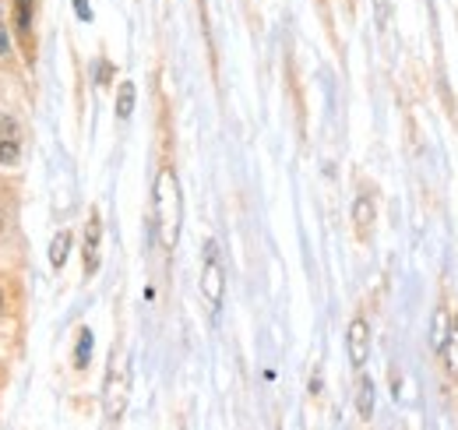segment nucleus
Listing matches in <instances>:
<instances>
[{
  "mask_svg": "<svg viewBox=\"0 0 458 430\" xmlns=\"http://www.w3.org/2000/svg\"><path fill=\"white\" fill-rule=\"evenodd\" d=\"M352 222H356V233L363 236V240H370V233H374V202L363 194V198H356V205H352Z\"/></svg>",
  "mask_w": 458,
  "mask_h": 430,
  "instance_id": "obj_7",
  "label": "nucleus"
},
{
  "mask_svg": "<svg viewBox=\"0 0 458 430\" xmlns=\"http://www.w3.org/2000/svg\"><path fill=\"white\" fill-rule=\"evenodd\" d=\"M99 244H103V219L99 212L89 215V222H85V275H96L99 269Z\"/></svg>",
  "mask_w": 458,
  "mask_h": 430,
  "instance_id": "obj_5",
  "label": "nucleus"
},
{
  "mask_svg": "<svg viewBox=\"0 0 458 430\" xmlns=\"http://www.w3.org/2000/svg\"><path fill=\"white\" fill-rule=\"evenodd\" d=\"M356 409L363 420H370L374 413V381L370 377H360V388H356Z\"/></svg>",
  "mask_w": 458,
  "mask_h": 430,
  "instance_id": "obj_11",
  "label": "nucleus"
},
{
  "mask_svg": "<svg viewBox=\"0 0 458 430\" xmlns=\"http://www.w3.org/2000/svg\"><path fill=\"white\" fill-rule=\"evenodd\" d=\"M74 11H78L81 22H92V7H89V0H74Z\"/></svg>",
  "mask_w": 458,
  "mask_h": 430,
  "instance_id": "obj_16",
  "label": "nucleus"
},
{
  "mask_svg": "<svg viewBox=\"0 0 458 430\" xmlns=\"http://www.w3.org/2000/svg\"><path fill=\"white\" fill-rule=\"evenodd\" d=\"M71 244H74V236H71V229H60L57 236H54V244H50V265H54V269H64V265H67V254H71Z\"/></svg>",
  "mask_w": 458,
  "mask_h": 430,
  "instance_id": "obj_10",
  "label": "nucleus"
},
{
  "mask_svg": "<svg viewBox=\"0 0 458 430\" xmlns=\"http://www.w3.org/2000/svg\"><path fill=\"white\" fill-rule=\"evenodd\" d=\"M110 74H114V64L99 60V67H96V85H106V82H110Z\"/></svg>",
  "mask_w": 458,
  "mask_h": 430,
  "instance_id": "obj_15",
  "label": "nucleus"
},
{
  "mask_svg": "<svg viewBox=\"0 0 458 430\" xmlns=\"http://www.w3.org/2000/svg\"><path fill=\"white\" fill-rule=\"evenodd\" d=\"M441 357L448 360V367H452V371H458V324L455 322H452V335H448V342H445Z\"/></svg>",
  "mask_w": 458,
  "mask_h": 430,
  "instance_id": "obj_14",
  "label": "nucleus"
},
{
  "mask_svg": "<svg viewBox=\"0 0 458 430\" xmlns=\"http://www.w3.org/2000/svg\"><path fill=\"white\" fill-rule=\"evenodd\" d=\"M21 159V134L11 116H0V166H18Z\"/></svg>",
  "mask_w": 458,
  "mask_h": 430,
  "instance_id": "obj_6",
  "label": "nucleus"
},
{
  "mask_svg": "<svg viewBox=\"0 0 458 430\" xmlns=\"http://www.w3.org/2000/svg\"><path fill=\"white\" fill-rule=\"evenodd\" d=\"M448 335H452V314H448L445 307H437V311H434V331H430V342H434V349H437V353L445 349Z\"/></svg>",
  "mask_w": 458,
  "mask_h": 430,
  "instance_id": "obj_9",
  "label": "nucleus"
},
{
  "mask_svg": "<svg viewBox=\"0 0 458 430\" xmlns=\"http://www.w3.org/2000/svg\"><path fill=\"white\" fill-rule=\"evenodd\" d=\"M89 360H92V331L81 328L78 346H74V364H78V367H89Z\"/></svg>",
  "mask_w": 458,
  "mask_h": 430,
  "instance_id": "obj_13",
  "label": "nucleus"
},
{
  "mask_svg": "<svg viewBox=\"0 0 458 430\" xmlns=\"http://www.w3.org/2000/svg\"><path fill=\"white\" fill-rule=\"evenodd\" d=\"M134 96H138V92H134V82H123L120 92H116V116H120V120H127V116L134 113Z\"/></svg>",
  "mask_w": 458,
  "mask_h": 430,
  "instance_id": "obj_12",
  "label": "nucleus"
},
{
  "mask_svg": "<svg viewBox=\"0 0 458 430\" xmlns=\"http://www.w3.org/2000/svg\"><path fill=\"white\" fill-rule=\"evenodd\" d=\"M0 233H4V215H0Z\"/></svg>",
  "mask_w": 458,
  "mask_h": 430,
  "instance_id": "obj_19",
  "label": "nucleus"
},
{
  "mask_svg": "<svg viewBox=\"0 0 458 430\" xmlns=\"http://www.w3.org/2000/svg\"><path fill=\"white\" fill-rule=\"evenodd\" d=\"M201 297L212 311L223 307V297H226V271H223V262L216 254V244H208L205 251V269H201Z\"/></svg>",
  "mask_w": 458,
  "mask_h": 430,
  "instance_id": "obj_2",
  "label": "nucleus"
},
{
  "mask_svg": "<svg viewBox=\"0 0 458 430\" xmlns=\"http://www.w3.org/2000/svg\"><path fill=\"white\" fill-rule=\"evenodd\" d=\"M11 50V39H7V32H4V25H0V56H7Z\"/></svg>",
  "mask_w": 458,
  "mask_h": 430,
  "instance_id": "obj_17",
  "label": "nucleus"
},
{
  "mask_svg": "<svg viewBox=\"0 0 458 430\" xmlns=\"http://www.w3.org/2000/svg\"><path fill=\"white\" fill-rule=\"evenodd\" d=\"M345 346H349V360H352V367H363L367 357H370V328H367L363 318H356V322L349 324V331H345Z\"/></svg>",
  "mask_w": 458,
  "mask_h": 430,
  "instance_id": "obj_4",
  "label": "nucleus"
},
{
  "mask_svg": "<svg viewBox=\"0 0 458 430\" xmlns=\"http://www.w3.org/2000/svg\"><path fill=\"white\" fill-rule=\"evenodd\" d=\"M0 314H4V293H0Z\"/></svg>",
  "mask_w": 458,
  "mask_h": 430,
  "instance_id": "obj_18",
  "label": "nucleus"
},
{
  "mask_svg": "<svg viewBox=\"0 0 458 430\" xmlns=\"http://www.w3.org/2000/svg\"><path fill=\"white\" fill-rule=\"evenodd\" d=\"M14 29L21 36V43H32V0H14Z\"/></svg>",
  "mask_w": 458,
  "mask_h": 430,
  "instance_id": "obj_8",
  "label": "nucleus"
},
{
  "mask_svg": "<svg viewBox=\"0 0 458 430\" xmlns=\"http://www.w3.org/2000/svg\"><path fill=\"white\" fill-rule=\"evenodd\" d=\"M127 388H131V374H127V364L116 357L114 371L106 377V391H103V409L110 420H120L123 406H127Z\"/></svg>",
  "mask_w": 458,
  "mask_h": 430,
  "instance_id": "obj_3",
  "label": "nucleus"
},
{
  "mask_svg": "<svg viewBox=\"0 0 458 430\" xmlns=\"http://www.w3.org/2000/svg\"><path fill=\"white\" fill-rule=\"evenodd\" d=\"M180 222H183V194H180V180L170 166L159 169L156 176V236L163 244V251H173L180 240Z\"/></svg>",
  "mask_w": 458,
  "mask_h": 430,
  "instance_id": "obj_1",
  "label": "nucleus"
}]
</instances>
